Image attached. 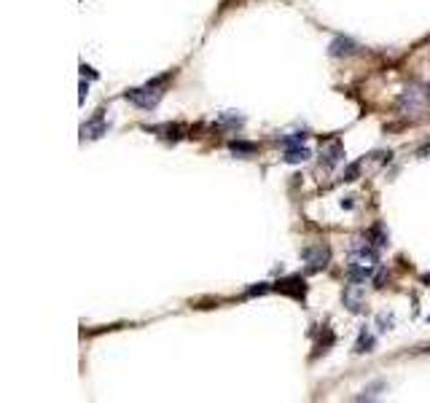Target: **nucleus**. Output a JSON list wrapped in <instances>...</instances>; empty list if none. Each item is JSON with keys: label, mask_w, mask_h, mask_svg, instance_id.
<instances>
[{"label": "nucleus", "mask_w": 430, "mask_h": 403, "mask_svg": "<svg viewBox=\"0 0 430 403\" xmlns=\"http://www.w3.org/2000/svg\"><path fill=\"white\" fill-rule=\"evenodd\" d=\"M379 264V255L376 250L371 248L369 242H358L352 245V255H350V266H347V277L350 282H366L374 275Z\"/></svg>", "instance_id": "obj_1"}, {"label": "nucleus", "mask_w": 430, "mask_h": 403, "mask_svg": "<svg viewBox=\"0 0 430 403\" xmlns=\"http://www.w3.org/2000/svg\"><path fill=\"white\" fill-rule=\"evenodd\" d=\"M175 73H164V76H159L154 81H148L146 87H140V89H129V92H124V97L132 102V105H137V108H143V111H154L156 105H159V100L164 97V84L172 78Z\"/></svg>", "instance_id": "obj_2"}, {"label": "nucleus", "mask_w": 430, "mask_h": 403, "mask_svg": "<svg viewBox=\"0 0 430 403\" xmlns=\"http://www.w3.org/2000/svg\"><path fill=\"white\" fill-rule=\"evenodd\" d=\"M428 102V92L422 87H409L406 92L398 97V111L400 113H420Z\"/></svg>", "instance_id": "obj_3"}, {"label": "nucleus", "mask_w": 430, "mask_h": 403, "mask_svg": "<svg viewBox=\"0 0 430 403\" xmlns=\"http://www.w3.org/2000/svg\"><path fill=\"white\" fill-rule=\"evenodd\" d=\"M275 290L277 293H282V296L296 299V301H304V299H307V282H304V277H299V275L280 279V282L275 285Z\"/></svg>", "instance_id": "obj_4"}, {"label": "nucleus", "mask_w": 430, "mask_h": 403, "mask_svg": "<svg viewBox=\"0 0 430 403\" xmlns=\"http://www.w3.org/2000/svg\"><path fill=\"white\" fill-rule=\"evenodd\" d=\"M302 258L307 261L309 272H320V269L328 266V261H331V250L326 248V245H312V248L302 250Z\"/></svg>", "instance_id": "obj_5"}, {"label": "nucleus", "mask_w": 430, "mask_h": 403, "mask_svg": "<svg viewBox=\"0 0 430 403\" xmlns=\"http://www.w3.org/2000/svg\"><path fill=\"white\" fill-rule=\"evenodd\" d=\"M341 159H344V146H341L339 140H328V143L320 148V161H323L326 167H334Z\"/></svg>", "instance_id": "obj_6"}, {"label": "nucleus", "mask_w": 430, "mask_h": 403, "mask_svg": "<svg viewBox=\"0 0 430 403\" xmlns=\"http://www.w3.org/2000/svg\"><path fill=\"white\" fill-rule=\"evenodd\" d=\"M344 307L350 312H363V296H361V282H352L344 290Z\"/></svg>", "instance_id": "obj_7"}, {"label": "nucleus", "mask_w": 430, "mask_h": 403, "mask_svg": "<svg viewBox=\"0 0 430 403\" xmlns=\"http://www.w3.org/2000/svg\"><path fill=\"white\" fill-rule=\"evenodd\" d=\"M355 51H358V43H355L352 38L339 35L337 41L331 43V57H350V54H355Z\"/></svg>", "instance_id": "obj_8"}, {"label": "nucleus", "mask_w": 430, "mask_h": 403, "mask_svg": "<svg viewBox=\"0 0 430 403\" xmlns=\"http://www.w3.org/2000/svg\"><path fill=\"white\" fill-rule=\"evenodd\" d=\"M84 137H102L105 132H108V126L102 124V111H97V116H94L89 124H84Z\"/></svg>", "instance_id": "obj_9"}, {"label": "nucleus", "mask_w": 430, "mask_h": 403, "mask_svg": "<svg viewBox=\"0 0 430 403\" xmlns=\"http://www.w3.org/2000/svg\"><path fill=\"white\" fill-rule=\"evenodd\" d=\"M148 132H156V135H161L164 140H181L183 135V126L181 124H161V126H148Z\"/></svg>", "instance_id": "obj_10"}, {"label": "nucleus", "mask_w": 430, "mask_h": 403, "mask_svg": "<svg viewBox=\"0 0 430 403\" xmlns=\"http://www.w3.org/2000/svg\"><path fill=\"white\" fill-rule=\"evenodd\" d=\"M282 159H285L288 164H299V161H307V159H309V148H304V146H288Z\"/></svg>", "instance_id": "obj_11"}, {"label": "nucleus", "mask_w": 430, "mask_h": 403, "mask_svg": "<svg viewBox=\"0 0 430 403\" xmlns=\"http://www.w3.org/2000/svg\"><path fill=\"white\" fill-rule=\"evenodd\" d=\"M374 344H376L374 334H371V331H361V336H358V341H355V355L371 352V349H374Z\"/></svg>", "instance_id": "obj_12"}, {"label": "nucleus", "mask_w": 430, "mask_h": 403, "mask_svg": "<svg viewBox=\"0 0 430 403\" xmlns=\"http://www.w3.org/2000/svg\"><path fill=\"white\" fill-rule=\"evenodd\" d=\"M229 148H231V154H237V156H253L258 151L256 143H245V140H231Z\"/></svg>", "instance_id": "obj_13"}, {"label": "nucleus", "mask_w": 430, "mask_h": 403, "mask_svg": "<svg viewBox=\"0 0 430 403\" xmlns=\"http://www.w3.org/2000/svg\"><path fill=\"white\" fill-rule=\"evenodd\" d=\"M218 124L229 126V129H237V126L245 124V119H242V116H237V113H231V111H226V113H220V116H218Z\"/></svg>", "instance_id": "obj_14"}, {"label": "nucleus", "mask_w": 430, "mask_h": 403, "mask_svg": "<svg viewBox=\"0 0 430 403\" xmlns=\"http://www.w3.org/2000/svg\"><path fill=\"white\" fill-rule=\"evenodd\" d=\"M369 240H374V248H382V245H387V234L382 231V226L376 223L374 229L369 231Z\"/></svg>", "instance_id": "obj_15"}, {"label": "nucleus", "mask_w": 430, "mask_h": 403, "mask_svg": "<svg viewBox=\"0 0 430 403\" xmlns=\"http://www.w3.org/2000/svg\"><path fill=\"white\" fill-rule=\"evenodd\" d=\"M379 390H385V382L371 384L369 390H363V395H358V401H374V398H379Z\"/></svg>", "instance_id": "obj_16"}, {"label": "nucleus", "mask_w": 430, "mask_h": 403, "mask_svg": "<svg viewBox=\"0 0 430 403\" xmlns=\"http://www.w3.org/2000/svg\"><path fill=\"white\" fill-rule=\"evenodd\" d=\"M358 172H361V161H355V164H350V167H347L344 181H355V178H358Z\"/></svg>", "instance_id": "obj_17"}, {"label": "nucleus", "mask_w": 430, "mask_h": 403, "mask_svg": "<svg viewBox=\"0 0 430 403\" xmlns=\"http://www.w3.org/2000/svg\"><path fill=\"white\" fill-rule=\"evenodd\" d=\"M81 73H84V76H89V78H97V73H94L89 65H81Z\"/></svg>", "instance_id": "obj_18"}, {"label": "nucleus", "mask_w": 430, "mask_h": 403, "mask_svg": "<svg viewBox=\"0 0 430 403\" xmlns=\"http://www.w3.org/2000/svg\"><path fill=\"white\" fill-rule=\"evenodd\" d=\"M422 282H428V285H430V275H425V277H422Z\"/></svg>", "instance_id": "obj_19"}]
</instances>
